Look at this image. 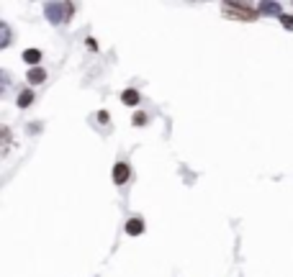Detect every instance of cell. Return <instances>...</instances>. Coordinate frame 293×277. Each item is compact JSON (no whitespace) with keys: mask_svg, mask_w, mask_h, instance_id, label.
<instances>
[{"mask_svg":"<svg viewBox=\"0 0 293 277\" xmlns=\"http://www.w3.org/2000/svg\"><path fill=\"white\" fill-rule=\"evenodd\" d=\"M126 180H129V164L118 162V164L113 167V182H116V185H123Z\"/></svg>","mask_w":293,"mask_h":277,"instance_id":"3957f363","label":"cell"},{"mask_svg":"<svg viewBox=\"0 0 293 277\" xmlns=\"http://www.w3.org/2000/svg\"><path fill=\"white\" fill-rule=\"evenodd\" d=\"M141 231H144V221H141V218L126 221V233H129V236H139Z\"/></svg>","mask_w":293,"mask_h":277,"instance_id":"5b68a950","label":"cell"},{"mask_svg":"<svg viewBox=\"0 0 293 277\" xmlns=\"http://www.w3.org/2000/svg\"><path fill=\"white\" fill-rule=\"evenodd\" d=\"M70 13H72V6H70V3H65V6H47V16H49L54 24L67 21L65 16H70Z\"/></svg>","mask_w":293,"mask_h":277,"instance_id":"7a4b0ae2","label":"cell"},{"mask_svg":"<svg viewBox=\"0 0 293 277\" xmlns=\"http://www.w3.org/2000/svg\"><path fill=\"white\" fill-rule=\"evenodd\" d=\"M26 80H29L31 85H41V82L47 80V72H44L41 67H34V70H29V75H26Z\"/></svg>","mask_w":293,"mask_h":277,"instance_id":"277c9868","label":"cell"},{"mask_svg":"<svg viewBox=\"0 0 293 277\" xmlns=\"http://www.w3.org/2000/svg\"><path fill=\"white\" fill-rule=\"evenodd\" d=\"M98 121H100V123H106V121H108V113H106V111H100V113H98Z\"/></svg>","mask_w":293,"mask_h":277,"instance_id":"7c38bea8","label":"cell"},{"mask_svg":"<svg viewBox=\"0 0 293 277\" xmlns=\"http://www.w3.org/2000/svg\"><path fill=\"white\" fill-rule=\"evenodd\" d=\"M24 59L34 67V65H39V62H41V52H39V49H26V52H24Z\"/></svg>","mask_w":293,"mask_h":277,"instance_id":"8992f818","label":"cell"},{"mask_svg":"<svg viewBox=\"0 0 293 277\" xmlns=\"http://www.w3.org/2000/svg\"><path fill=\"white\" fill-rule=\"evenodd\" d=\"M224 13H226V16H234V18H239V21H252V18H255V11H252V8L237 6V3L224 6Z\"/></svg>","mask_w":293,"mask_h":277,"instance_id":"6da1fadb","label":"cell"},{"mask_svg":"<svg viewBox=\"0 0 293 277\" xmlns=\"http://www.w3.org/2000/svg\"><path fill=\"white\" fill-rule=\"evenodd\" d=\"M146 121H150V118H146V113H136L134 116V126H144Z\"/></svg>","mask_w":293,"mask_h":277,"instance_id":"9c48e42d","label":"cell"},{"mask_svg":"<svg viewBox=\"0 0 293 277\" xmlns=\"http://www.w3.org/2000/svg\"><path fill=\"white\" fill-rule=\"evenodd\" d=\"M260 8H262V11H265V13H278V11H280V8H278V6H275V3H262V6H260Z\"/></svg>","mask_w":293,"mask_h":277,"instance_id":"30bf717a","label":"cell"},{"mask_svg":"<svg viewBox=\"0 0 293 277\" xmlns=\"http://www.w3.org/2000/svg\"><path fill=\"white\" fill-rule=\"evenodd\" d=\"M121 100H123L126 105H136V103H139V93H136V90H123V93H121Z\"/></svg>","mask_w":293,"mask_h":277,"instance_id":"52a82bcc","label":"cell"},{"mask_svg":"<svg viewBox=\"0 0 293 277\" xmlns=\"http://www.w3.org/2000/svg\"><path fill=\"white\" fill-rule=\"evenodd\" d=\"M280 21H283V26H288V29H293V21H290V18H288V16H283V18H280Z\"/></svg>","mask_w":293,"mask_h":277,"instance_id":"8fae6325","label":"cell"},{"mask_svg":"<svg viewBox=\"0 0 293 277\" xmlns=\"http://www.w3.org/2000/svg\"><path fill=\"white\" fill-rule=\"evenodd\" d=\"M31 100H34V93H31V90H24V93L18 95V105H21V108H29Z\"/></svg>","mask_w":293,"mask_h":277,"instance_id":"ba28073f","label":"cell"}]
</instances>
